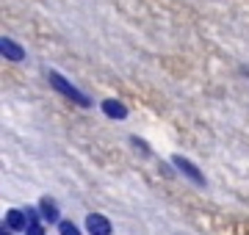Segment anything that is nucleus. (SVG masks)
<instances>
[{
    "label": "nucleus",
    "instance_id": "obj_1",
    "mask_svg": "<svg viewBox=\"0 0 249 235\" xmlns=\"http://www.w3.org/2000/svg\"><path fill=\"white\" fill-rule=\"evenodd\" d=\"M47 81H50V86H53V89H58V91L64 94V97L75 100L78 105H83V108H89V105H91V100L86 97V94H83V91L78 89V86H72V83L67 81V78H64V75H58V72H50V75H47Z\"/></svg>",
    "mask_w": 249,
    "mask_h": 235
},
{
    "label": "nucleus",
    "instance_id": "obj_2",
    "mask_svg": "<svg viewBox=\"0 0 249 235\" xmlns=\"http://www.w3.org/2000/svg\"><path fill=\"white\" fill-rule=\"evenodd\" d=\"M0 50H3V55H6V58H11V61H22V58H25V50H22L14 39L3 36V39H0Z\"/></svg>",
    "mask_w": 249,
    "mask_h": 235
},
{
    "label": "nucleus",
    "instance_id": "obj_3",
    "mask_svg": "<svg viewBox=\"0 0 249 235\" xmlns=\"http://www.w3.org/2000/svg\"><path fill=\"white\" fill-rule=\"evenodd\" d=\"M103 114L111 119H124L127 117V108H124L119 100H103Z\"/></svg>",
    "mask_w": 249,
    "mask_h": 235
},
{
    "label": "nucleus",
    "instance_id": "obj_4",
    "mask_svg": "<svg viewBox=\"0 0 249 235\" xmlns=\"http://www.w3.org/2000/svg\"><path fill=\"white\" fill-rule=\"evenodd\" d=\"M86 224H89V233L91 235H108V233H111V227H108V221L103 216H89Z\"/></svg>",
    "mask_w": 249,
    "mask_h": 235
},
{
    "label": "nucleus",
    "instance_id": "obj_5",
    "mask_svg": "<svg viewBox=\"0 0 249 235\" xmlns=\"http://www.w3.org/2000/svg\"><path fill=\"white\" fill-rule=\"evenodd\" d=\"M175 163H178V169H180V172H186V174H188V177H191L194 183H202V174L196 172V169H194V166H191V163L186 161V158H175Z\"/></svg>",
    "mask_w": 249,
    "mask_h": 235
},
{
    "label": "nucleus",
    "instance_id": "obj_6",
    "mask_svg": "<svg viewBox=\"0 0 249 235\" xmlns=\"http://www.w3.org/2000/svg\"><path fill=\"white\" fill-rule=\"evenodd\" d=\"M61 230H64V235H80V233H78V230H75V227H72V224H70V221H67V224H64V227H61Z\"/></svg>",
    "mask_w": 249,
    "mask_h": 235
}]
</instances>
